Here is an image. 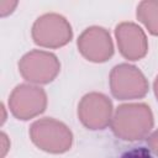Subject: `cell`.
Listing matches in <instances>:
<instances>
[{"label": "cell", "instance_id": "obj_7", "mask_svg": "<svg viewBox=\"0 0 158 158\" xmlns=\"http://www.w3.org/2000/svg\"><path fill=\"white\" fill-rule=\"evenodd\" d=\"M112 102L100 93H90L83 96L78 106V116L89 130H104L111 121Z\"/></svg>", "mask_w": 158, "mask_h": 158}, {"label": "cell", "instance_id": "obj_6", "mask_svg": "<svg viewBox=\"0 0 158 158\" xmlns=\"http://www.w3.org/2000/svg\"><path fill=\"white\" fill-rule=\"evenodd\" d=\"M47 105V96L43 89L20 84L10 95L9 107L19 120H28L42 114Z\"/></svg>", "mask_w": 158, "mask_h": 158}, {"label": "cell", "instance_id": "obj_9", "mask_svg": "<svg viewBox=\"0 0 158 158\" xmlns=\"http://www.w3.org/2000/svg\"><path fill=\"white\" fill-rule=\"evenodd\" d=\"M115 35L121 54L130 60H138L147 53L148 44L143 30L132 22H122L116 26Z\"/></svg>", "mask_w": 158, "mask_h": 158}, {"label": "cell", "instance_id": "obj_12", "mask_svg": "<svg viewBox=\"0 0 158 158\" xmlns=\"http://www.w3.org/2000/svg\"><path fill=\"white\" fill-rule=\"evenodd\" d=\"M16 5H17L16 1H4V0H1L0 1V15L6 16V15L11 14Z\"/></svg>", "mask_w": 158, "mask_h": 158}, {"label": "cell", "instance_id": "obj_4", "mask_svg": "<svg viewBox=\"0 0 158 158\" xmlns=\"http://www.w3.org/2000/svg\"><path fill=\"white\" fill-rule=\"evenodd\" d=\"M73 37L69 22L58 14H46L38 17L32 26V38L36 44L47 48H58L67 44Z\"/></svg>", "mask_w": 158, "mask_h": 158}, {"label": "cell", "instance_id": "obj_5", "mask_svg": "<svg viewBox=\"0 0 158 158\" xmlns=\"http://www.w3.org/2000/svg\"><path fill=\"white\" fill-rule=\"evenodd\" d=\"M59 69L60 64L57 57L44 51L28 52L19 62L21 75L31 83L47 84L57 77Z\"/></svg>", "mask_w": 158, "mask_h": 158}, {"label": "cell", "instance_id": "obj_8", "mask_svg": "<svg viewBox=\"0 0 158 158\" xmlns=\"http://www.w3.org/2000/svg\"><path fill=\"white\" fill-rule=\"evenodd\" d=\"M78 48L80 53L91 62L101 63L114 54V46L110 33L98 26L86 28L78 38Z\"/></svg>", "mask_w": 158, "mask_h": 158}, {"label": "cell", "instance_id": "obj_3", "mask_svg": "<svg viewBox=\"0 0 158 158\" xmlns=\"http://www.w3.org/2000/svg\"><path fill=\"white\" fill-rule=\"evenodd\" d=\"M110 88L112 95L118 100L139 99L148 93V81L138 68L122 63L112 68Z\"/></svg>", "mask_w": 158, "mask_h": 158}, {"label": "cell", "instance_id": "obj_14", "mask_svg": "<svg viewBox=\"0 0 158 158\" xmlns=\"http://www.w3.org/2000/svg\"><path fill=\"white\" fill-rule=\"evenodd\" d=\"M153 88H154V94H156L157 100H158V77H157L156 80H154V85H153Z\"/></svg>", "mask_w": 158, "mask_h": 158}, {"label": "cell", "instance_id": "obj_1", "mask_svg": "<svg viewBox=\"0 0 158 158\" xmlns=\"http://www.w3.org/2000/svg\"><path fill=\"white\" fill-rule=\"evenodd\" d=\"M153 127V115L146 104L120 105L111 120L112 132L126 141L144 138Z\"/></svg>", "mask_w": 158, "mask_h": 158}, {"label": "cell", "instance_id": "obj_13", "mask_svg": "<svg viewBox=\"0 0 158 158\" xmlns=\"http://www.w3.org/2000/svg\"><path fill=\"white\" fill-rule=\"evenodd\" d=\"M147 142H148V146L151 147L152 152H154L156 156H158V130L154 131V132L148 137Z\"/></svg>", "mask_w": 158, "mask_h": 158}, {"label": "cell", "instance_id": "obj_10", "mask_svg": "<svg viewBox=\"0 0 158 158\" xmlns=\"http://www.w3.org/2000/svg\"><path fill=\"white\" fill-rule=\"evenodd\" d=\"M137 17L152 35L158 36V1H142L137 7Z\"/></svg>", "mask_w": 158, "mask_h": 158}, {"label": "cell", "instance_id": "obj_2", "mask_svg": "<svg viewBox=\"0 0 158 158\" xmlns=\"http://www.w3.org/2000/svg\"><path fill=\"white\" fill-rule=\"evenodd\" d=\"M30 136L38 148L49 153H64L73 142L70 130L63 122L49 117L35 121L30 127Z\"/></svg>", "mask_w": 158, "mask_h": 158}, {"label": "cell", "instance_id": "obj_11", "mask_svg": "<svg viewBox=\"0 0 158 158\" xmlns=\"http://www.w3.org/2000/svg\"><path fill=\"white\" fill-rule=\"evenodd\" d=\"M120 158H153L151 151L146 147H132L125 153L121 154Z\"/></svg>", "mask_w": 158, "mask_h": 158}]
</instances>
